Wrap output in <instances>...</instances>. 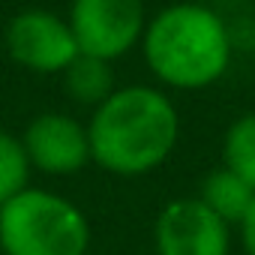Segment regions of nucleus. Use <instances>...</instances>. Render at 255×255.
I'll list each match as a JSON object with an SVG mask.
<instances>
[{"instance_id":"nucleus-1","label":"nucleus","mask_w":255,"mask_h":255,"mask_svg":"<svg viewBox=\"0 0 255 255\" xmlns=\"http://www.w3.org/2000/svg\"><path fill=\"white\" fill-rule=\"evenodd\" d=\"M90 162L117 177L165 165L180 138V114L162 87L123 84L87 120Z\"/></svg>"},{"instance_id":"nucleus-12","label":"nucleus","mask_w":255,"mask_h":255,"mask_svg":"<svg viewBox=\"0 0 255 255\" xmlns=\"http://www.w3.org/2000/svg\"><path fill=\"white\" fill-rule=\"evenodd\" d=\"M237 228H240V243H243V252H246V255H255V201H252L249 213L243 216V222H240Z\"/></svg>"},{"instance_id":"nucleus-10","label":"nucleus","mask_w":255,"mask_h":255,"mask_svg":"<svg viewBox=\"0 0 255 255\" xmlns=\"http://www.w3.org/2000/svg\"><path fill=\"white\" fill-rule=\"evenodd\" d=\"M222 165L255 189V114H240L222 135Z\"/></svg>"},{"instance_id":"nucleus-3","label":"nucleus","mask_w":255,"mask_h":255,"mask_svg":"<svg viewBox=\"0 0 255 255\" xmlns=\"http://www.w3.org/2000/svg\"><path fill=\"white\" fill-rule=\"evenodd\" d=\"M90 222L60 192L27 186L0 204V255H87Z\"/></svg>"},{"instance_id":"nucleus-8","label":"nucleus","mask_w":255,"mask_h":255,"mask_svg":"<svg viewBox=\"0 0 255 255\" xmlns=\"http://www.w3.org/2000/svg\"><path fill=\"white\" fill-rule=\"evenodd\" d=\"M60 84H63L66 99H72L75 105H84V108H99L117 90L111 63L90 57V54H78L60 72Z\"/></svg>"},{"instance_id":"nucleus-11","label":"nucleus","mask_w":255,"mask_h":255,"mask_svg":"<svg viewBox=\"0 0 255 255\" xmlns=\"http://www.w3.org/2000/svg\"><path fill=\"white\" fill-rule=\"evenodd\" d=\"M30 159L24 153L21 135L0 126V204H6L30 186Z\"/></svg>"},{"instance_id":"nucleus-9","label":"nucleus","mask_w":255,"mask_h":255,"mask_svg":"<svg viewBox=\"0 0 255 255\" xmlns=\"http://www.w3.org/2000/svg\"><path fill=\"white\" fill-rule=\"evenodd\" d=\"M198 201L207 204L222 222L240 225L243 216L249 213L252 201H255V189L246 180H240L234 171H228L225 165H219V168H213V171L204 174L201 189H198Z\"/></svg>"},{"instance_id":"nucleus-2","label":"nucleus","mask_w":255,"mask_h":255,"mask_svg":"<svg viewBox=\"0 0 255 255\" xmlns=\"http://www.w3.org/2000/svg\"><path fill=\"white\" fill-rule=\"evenodd\" d=\"M141 51L162 87L207 90L231 66V33L216 9L177 0L147 18Z\"/></svg>"},{"instance_id":"nucleus-7","label":"nucleus","mask_w":255,"mask_h":255,"mask_svg":"<svg viewBox=\"0 0 255 255\" xmlns=\"http://www.w3.org/2000/svg\"><path fill=\"white\" fill-rule=\"evenodd\" d=\"M21 144H24V153L30 159V168L51 174V177L75 174L90 162L87 126L66 111L36 114L24 126Z\"/></svg>"},{"instance_id":"nucleus-6","label":"nucleus","mask_w":255,"mask_h":255,"mask_svg":"<svg viewBox=\"0 0 255 255\" xmlns=\"http://www.w3.org/2000/svg\"><path fill=\"white\" fill-rule=\"evenodd\" d=\"M156 255H231V225L195 198L168 201L153 222Z\"/></svg>"},{"instance_id":"nucleus-4","label":"nucleus","mask_w":255,"mask_h":255,"mask_svg":"<svg viewBox=\"0 0 255 255\" xmlns=\"http://www.w3.org/2000/svg\"><path fill=\"white\" fill-rule=\"evenodd\" d=\"M66 21L81 54L114 63L141 45L147 6L144 0H72Z\"/></svg>"},{"instance_id":"nucleus-5","label":"nucleus","mask_w":255,"mask_h":255,"mask_svg":"<svg viewBox=\"0 0 255 255\" xmlns=\"http://www.w3.org/2000/svg\"><path fill=\"white\" fill-rule=\"evenodd\" d=\"M3 45L21 69L36 75H60L81 54L69 21L42 6L18 9L3 30Z\"/></svg>"}]
</instances>
